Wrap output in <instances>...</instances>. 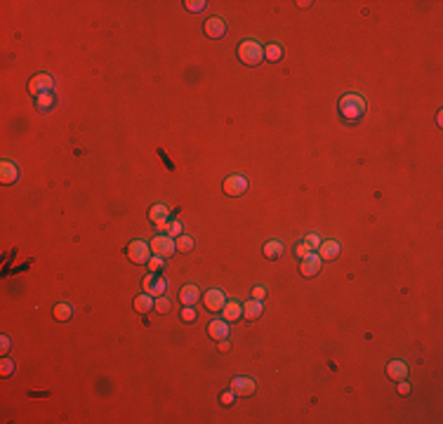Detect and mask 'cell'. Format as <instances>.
<instances>
[{
  "mask_svg": "<svg viewBox=\"0 0 443 424\" xmlns=\"http://www.w3.org/2000/svg\"><path fill=\"white\" fill-rule=\"evenodd\" d=\"M208 335H210L215 342L226 340V337H229V323H226L224 318H215V321L208 325Z\"/></svg>",
  "mask_w": 443,
  "mask_h": 424,
  "instance_id": "cell-10",
  "label": "cell"
},
{
  "mask_svg": "<svg viewBox=\"0 0 443 424\" xmlns=\"http://www.w3.org/2000/svg\"><path fill=\"white\" fill-rule=\"evenodd\" d=\"M340 113L344 120H358L366 113V99L356 92H349L340 99Z\"/></svg>",
  "mask_w": 443,
  "mask_h": 424,
  "instance_id": "cell-1",
  "label": "cell"
},
{
  "mask_svg": "<svg viewBox=\"0 0 443 424\" xmlns=\"http://www.w3.org/2000/svg\"><path fill=\"white\" fill-rule=\"evenodd\" d=\"M156 307V302H153V297L151 294H139V297H135V309H137V314H149L151 309Z\"/></svg>",
  "mask_w": 443,
  "mask_h": 424,
  "instance_id": "cell-19",
  "label": "cell"
},
{
  "mask_svg": "<svg viewBox=\"0 0 443 424\" xmlns=\"http://www.w3.org/2000/svg\"><path fill=\"white\" fill-rule=\"evenodd\" d=\"M320 257L316 252H311L307 257V260H302V267H300V271H302V276H307V278H311V276H316L320 271Z\"/></svg>",
  "mask_w": 443,
  "mask_h": 424,
  "instance_id": "cell-13",
  "label": "cell"
},
{
  "mask_svg": "<svg viewBox=\"0 0 443 424\" xmlns=\"http://www.w3.org/2000/svg\"><path fill=\"white\" fill-rule=\"evenodd\" d=\"M184 5H186V10H191V12H203V10H205L203 0H186Z\"/></svg>",
  "mask_w": 443,
  "mask_h": 424,
  "instance_id": "cell-30",
  "label": "cell"
},
{
  "mask_svg": "<svg viewBox=\"0 0 443 424\" xmlns=\"http://www.w3.org/2000/svg\"><path fill=\"white\" fill-rule=\"evenodd\" d=\"M52 316H55L57 321H68L71 316H73V307L71 304H66V302H59L57 307H52Z\"/></svg>",
  "mask_w": 443,
  "mask_h": 424,
  "instance_id": "cell-20",
  "label": "cell"
},
{
  "mask_svg": "<svg viewBox=\"0 0 443 424\" xmlns=\"http://www.w3.org/2000/svg\"><path fill=\"white\" fill-rule=\"evenodd\" d=\"M168 224H170V219H163V222H156V229H158V231H168Z\"/></svg>",
  "mask_w": 443,
  "mask_h": 424,
  "instance_id": "cell-39",
  "label": "cell"
},
{
  "mask_svg": "<svg viewBox=\"0 0 443 424\" xmlns=\"http://www.w3.org/2000/svg\"><path fill=\"white\" fill-rule=\"evenodd\" d=\"M337 255H340V243H337V240H326V243H320V247H318L320 260H335Z\"/></svg>",
  "mask_w": 443,
  "mask_h": 424,
  "instance_id": "cell-16",
  "label": "cell"
},
{
  "mask_svg": "<svg viewBox=\"0 0 443 424\" xmlns=\"http://www.w3.org/2000/svg\"><path fill=\"white\" fill-rule=\"evenodd\" d=\"M198 300H200V290H198L196 285H184L179 290V302H182L184 307H193Z\"/></svg>",
  "mask_w": 443,
  "mask_h": 424,
  "instance_id": "cell-14",
  "label": "cell"
},
{
  "mask_svg": "<svg viewBox=\"0 0 443 424\" xmlns=\"http://www.w3.org/2000/svg\"><path fill=\"white\" fill-rule=\"evenodd\" d=\"M231 391L236 396H250L255 391V379L253 377H233L231 379Z\"/></svg>",
  "mask_w": 443,
  "mask_h": 424,
  "instance_id": "cell-9",
  "label": "cell"
},
{
  "mask_svg": "<svg viewBox=\"0 0 443 424\" xmlns=\"http://www.w3.org/2000/svg\"><path fill=\"white\" fill-rule=\"evenodd\" d=\"M233 396H236L233 391H224V394L219 396V403H222V405H231L233 403Z\"/></svg>",
  "mask_w": 443,
  "mask_h": 424,
  "instance_id": "cell-35",
  "label": "cell"
},
{
  "mask_svg": "<svg viewBox=\"0 0 443 424\" xmlns=\"http://www.w3.org/2000/svg\"><path fill=\"white\" fill-rule=\"evenodd\" d=\"M0 351H3V354H7V351H10V337L3 335V340H0Z\"/></svg>",
  "mask_w": 443,
  "mask_h": 424,
  "instance_id": "cell-37",
  "label": "cell"
},
{
  "mask_svg": "<svg viewBox=\"0 0 443 424\" xmlns=\"http://www.w3.org/2000/svg\"><path fill=\"white\" fill-rule=\"evenodd\" d=\"M309 255H311V247H309L307 243H304V240L295 245V257H297V260H307Z\"/></svg>",
  "mask_w": 443,
  "mask_h": 424,
  "instance_id": "cell-26",
  "label": "cell"
},
{
  "mask_svg": "<svg viewBox=\"0 0 443 424\" xmlns=\"http://www.w3.org/2000/svg\"><path fill=\"white\" fill-rule=\"evenodd\" d=\"M262 311H264V307H262V300H250L243 304V316H246L248 321H255V318H259L262 316Z\"/></svg>",
  "mask_w": 443,
  "mask_h": 424,
  "instance_id": "cell-17",
  "label": "cell"
},
{
  "mask_svg": "<svg viewBox=\"0 0 443 424\" xmlns=\"http://www.w3.org/2000/svg\"><path fill=\"white\" fill-rule=\"evenodd\" d=\"M398 394H401V396H408V394H410V384L401 379V382H398Z\"/></svg>",
  "mask_w": 443,
  "mask_h": 424,
  "instance_id": "cell-36",
  "label": "cell"
},
{
  "mask_svg": "<svg viewBox=\"0 0 443 424\" xmlns=\"http://www.w3.org/2000/svg\"><path fill=\"white\" fill-rule=\"evenodd\" d=\"M165 233H168V236H179V233H182V224H179V222H170Z\"/></svg>",
  "mask_w": 443,
  "mask_h": 424,
  "instance_id": "cell-33",
  "label": "cell"
},
{
  "mask_svg": "<svg viewBox=\"0 0 443 424\" xmlns=\"http://www.w3.org/2000/svg\"><path fill=\"white\" fill-rule=\"evenodd\" d=\"M387 375L394 379V382H401V379H406L408 377V365L403 361H391L387 365Z\"/></svg>",
  "mask_w": 443,
  "mask_h": 424,
  "instance_id": "cell-15",
  "label": "cell"
},
{
  "mask_svg": "<svg viewBox=\"0 0 443 424\" xmlns=\"http://www.w3.org/2000/svg\"><path fill=\"white\" fill-rule=\"evenodd\" d=\"M240 314H243V307H240V304H236V302H226L224 309H222V318H224L226 323L238 321Z\"/></svg>",
  "mask_w": 443,
  "mask_h": 424,
  "instance_id": "cell-18",
  "label": "cell"
},
{
  "mask_svg": "<svg viewBox=\"0 0 443 424\" xmlns=\"http://www.w3.org/2000/svg\"><path fill=\"white\" fill-rule=\"evenodd\" d=\"M52 88H55V78L48 73H38L33 75L31 80H28V92L35 97L41 95H48V92H52Z\"/></svg>",
  "mask_w": 443,
  "mask_h": 424,
  "instance_id": "cell-5",
  "label": "cell"
},
{
  "mask_svg": "<svg viewBox=\"0 0 443 424\" xmlns=\"http://www.w3.org/2000/svg\"><path fill=\"white\" fill-rule=\"evenodd\" d=\"M205 33L210 35V38H222L226 33V21L222 17H210V19L205 21Z\"/></svg>",
  "mask_w": 443,
  "mask_h": 424,
  "instance_id": "cell-11",
  "label": "cell"
},
{
  "mask_svg": "<svg viewBox=\"0 0 443 424\" xmlns=\"http://www.w3.org/2000/svg\"><path fill=\"white\" fill-rule=\"evenodd\" d=\"M163 262H165V257H158V255H153V257L149 260L151 274H160V269H163Z\"/></svg>",
  "mask_w": 443,
  "mask_h": 424,
  "instance_id": "cell-27",
  "label": "cell"
},
{
  "mask_svg": "<svg viewBox=\"0 0 443 424\" xmlns=\"http://www.w3.org/2000/svg\"><path fill=\"white\" fill-rule=\"evenodd\" d=\"M153 309H156L158 314H168V311L172 309V304H170V300H168V297H158L156 307H153Z\"/></svg>",
  "mask_w": 443,
  "mask_h": 424,
  "instance_id": "cell-29",
  "label": "cell"
},
{
  "mask_svg": "<svg viewBox=\"0 0 443 424\" xmlns=\"http://www.w3.org/2000/svg\"><path fill=\"white\" fill-rule=\"evenodd\" d=\"M151 245V252L158 255V257H172V255L177 252V247H175V240H172V236H156V238L149 243Z\"/></svg>",
  "mask_w": 443,
  "mask_h": 424,
  "instance_id": "cell-6",
  "label": "cell"
},
{
  "mask_svg": "<svg viewBox=\"0 0 443 424\" xmlns=\"http://www.w3.org/2000/svg\"><path fill=\"white\" fill-rule=\"evenodd\" d=\"M175 247H177L179 252H191V250H193V238H191V236H177Z\"/></svg>",
  "mask_w": 443,
  "mask_h": 424,
  "instance_id": "cell-24",
  "label": "cell"
},
{
  "mask_svg": "<svg viewBox=\"0 0 443 424\" xmlns=\"http://www.w3.org/2000/svg\"><path fill=\"white\" fill-rule=\"evenodd\" d=\"M248 191V179L243 175H231V177L224 179V193L231 196V198H238Z\"/></svg>",
  "mask_w": 443,
  "mask_h": 424,
  "instance_id": "cell-7",
  "label": "cell"
},
{
  "mask_svg": "<svg viewBox=\"0 0 443 424\" xmlns=\"http://www.w3.org/2000/svg\"><path fill=\"white\" fill-rule=\"evenodd\" d=\"M142 287H144V292L151 294V297H163L165 290H168V278L160 274H149V276H144Z\"/></svg>",
  "mask_w": 443,
  "mask_h": 424,
  "instance_id": "cell-4",
  "label": "cell"
},
{
  "mask_svg": "<svg viewBox=\"0 0 443 424\" xmlns=\"http://www.w3.org/2000/svg\"><path fill=\"white\" fill-rule=\"evenodd\" d=\"M182 321H196V309L193 307H184L182 309Z\"/></svg>",
  "mask_w": 443,
  "mask_h": 424,
  "instance_id": "cell-32",
  "label": "cell"
},
{
  "mask_svg": "<svg viewBox=\"0 0 443 424\" xmlns=\"http://www.w3.org/2000/svg\"><path fill=\"white\" fill-rule=\"evenodd\" d=\"M149 217H151V222H163V219L170 217V207L163 205V203H158V205H153L149 210Z\"/></svg>",
  "mask_w": 443,
  "mask_h": 424,
  "instance_id": "cell-21",
  "label": "cell"
},
{
  "mask_svg": "<svg viewBox=\"0 0 443 424\" xmlns=\"http://www.w3.org/2000/svg\"><path fill=\"white\" fill-rule=\"evenodd\" d=\"M238 59L246 66H259L264 62V48L257 40H243L238 45Z\"/></svg>",
  "mask_w": 443,
  "mask_h": 424,
  "instance_id": "cell-2",
  "label": "cell"
},
{
  "mask_svg": "<svg viewBox=\"0 0 443 424\" xmlns=\"http://www.w3.org/2000/svg\"><path fill=\"white\" fill-rule=\"evenodd\" d=\"M19 179V167L14 163H10V160H3L0 163V182L3 184H14Z\"/></svg>",
  "mask_w": 443,
  "mask_h": 424,
  "instance_id": "cell-12",
  "label": "cell"
},
{
  "mask_svg": "<svg viewBox=\"0 0 443 424\" xmlns=\"http://www.w3.org/2000/svg\"><path fill=\"white\" fill-rule=\"evenodd\" d=\"M125 255H128V260L132 264H149V260L153 257L151 245H146V240H132L128 245V250H125Z\"/></svg>",
  "mask_w": 443,
  "mask_h": 424,
  "instance_id": "cell-3",
  "label": "cell"
},
{
  "mask_svg": "<svg viewBox=\"0 0 443 424\" xmlns=\"http://www.w3.org/2000/svg\"><path fill=\"white\" fill-rule=\"evenodd\" d=\"M264 59H266V62H280V59H283V48H280V45H276V43L266 45V48H264Z\"/></svg>",
  "mask_w": 443,
  "mask_h": 424,
  "instance_id": "cell-22",
  "label": "cell"
},
{
  "mask_svg": "<svg viewBox=\"0 0 443 424\" xmlns=\"http://www.w3.org/2000/svg\"><path fill=\"white\" fill-rule=\"evenodd\" d=\"M229 347H231L229 337H226V340H219V344H217V349H219V351H229Z\"/></svg>",
  "mask_w": 443,
  "mask_h": 424,
  "instance_id": "cell-38",
  "label": "cell"
},
{
  "mask_svg": "<svg viewBox=\"0 0 443 424\" xmlns=\"http://www.w3.org/2000/svg\"><path fill=\"white\" fill-rule=\"evenodd\" d=\"M264 255L269 257V260H278L280 255H283V245H280V240H269L264 245Z\"/></svg>",
  "mask_w": 443,
  "mask_h": 424,
  "instance_id": "cell-23",
  "label": "cell"
},
{
  "mask_svg": "<svg viewBox=\"0 0 443 424\" xmlns=\"http://www.w3.org/2000/svg\"><path fill=\"white\" fill-rule=\"evenodd\" d=\"M266 297V287L264 285H255L253 287V300H264Z\"/></svg>",
  "mask_w": 443,
  "mask_h": 424,
  "instance_id": "cell-34",
  "label": "cell"
},
{
  "mask_svg": "<svg viewBox=\"0 0 443 424\" xmlns=\"http://www.w3.org/2000/svg\"><path fill=\"white\" fill-rule=\"evenodd\" d=\"M35 104H38V109L41 111H48L52 104H55V95L52 92H48V95H41L38 99H35Z\"/></svg>",
  "mask_w": 443,
  "mask_h": 424,
  "instance_id": "cell-25",
  "label": "cell"
},
{
  "mask_svg": "<svg viewBox=\"0 0 443 424\" xmlns=\"http://www.w3.org/2000/svg\"><path fill=\"white\" fill-rule=\"evenodd\" d=\"M14 368H17V365H14V361H10V358H3V363H0V375L3 377H10L14 372Z\"/></svg>",
  "mask_w": 443,
  "mask_h": 424,
  "instance_id": "cell-28",
  "label": "cell"
},
{
  "mask_svg": "<svg viewBox=\"0 0 443 424\" xmlns=\"http://www.w3.org/2000/svg\"><path fill=\"white\" fill-rule=\"evenodd\" d=\"M304 243H307V245L311 247V250H318V247H320V243H323V240H320L318 236H316V233H309L307 238H304Z\"/></svg>",
  "mask_w": 443,
  "mask_h": 424,
  "instance_id": "cell-31",
  "label": "cell"
},
{
  "mask_svg": "<svg viewBox=\"0 0 443 424\" xmlns=\"http://www.w3.org/2000/svg\"><path fill=\"white\" fill-rule=\"evenodd\" d=\"M203 304L208 311H222L226 304V294L222 290H217V287H212V290H208L203 294Z\"/></svg>",
  "mask_w": 443,
  "mask_h": 424,
  "instance_id": "cell-8",
  "label": "cell"
}]
</instances>
